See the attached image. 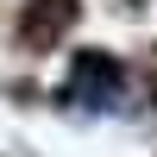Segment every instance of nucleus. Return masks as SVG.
Wrapping results in <instances>:
<instances>
[{
  "label": "nucleus",
  "mask_w": 157,
  "mask_h": 157,
  "mask_svg": "<svg viewBox=\"0 0 157 157\" xmlns=\"http://www.w3.org/2000/svg\"><path fill=\"white\" fill-rule=\"evenodd\" d=\"M63 101H69V107H88V113H126V107L138 101V82L126 75V63H120V57L82 50V57L69 63Z\"/></svg>",
  "instance_id": "f257e3e1"
}]
</instances>
